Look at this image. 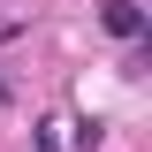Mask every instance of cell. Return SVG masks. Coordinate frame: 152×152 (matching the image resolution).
Listing matches in <instances>:
<instances>
[{
	"mask_svg": "<svg viewBox=\"0 0 152 152\" xmlns=\"http://www.w3.org/2000/svg\"><path fill=\"white\" fill-rule=\"evenodd\" d=\"M99 23H107V38H122V46H137V38H145V8H137V0H107V8H99Z\"/></svg>",
	"mask_w": 152,
	"mask_h": 152,
	"instance_id": "obj_1",
	"label": "cell"
}]
</instances>
